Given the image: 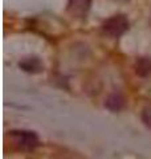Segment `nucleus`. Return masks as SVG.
Listing matches in <instances>:
<instances>
[{
  "mask_svg": "<svg viewBox=\"0 0 151 159\" xmlns=\"http://www.w3.org/2000/svg\"><path fill=\"white\" fill-rule=\"evenodd\" d=\"M9 138L19 148L25 151H31L40 145L37 134L31 130H12L9 131Z\"/></svg>",
  "mask_w": 151,
  "mask_h": 159,
  "instance_id": "obj_1",
  "label": "nucleus"
},
{
  "mask_svg": "<svg viewBox=\"0 0 151 159\" xmlns=\"http://www.w3.org/2000/svg\"><path fill=\"white\" fill-rule=\"evenodd\" d=\"M127 29H129V20L125 15H115V16L109 17L102 24L103 33L113 39L122 36Z\"/></svg>",
  "mask_w": 151,
  "mask_h": 159,
  "instance_id": "obj_2",
  "label": "nucleus"
},
{
  "mask_svg": "<svg viewBox=\"0 0 151 159\" xmlns=\"http://www.w3.org/2000/svg\"><path fill=\"white\" fill-rule=\"evenodd\" d=\"M90 3H92V0H69L68 9L73 16L82 17L89 11Z\"/></svg>",
  "mask_w": 151,
  "mask_h": 159,
  "instance_id": "obj_3",
  "label": "nucleus"
},
{
  "mask_svg": "<svg viewBox=\"0 0 151 159\" xmlns=\"http://www.w3.org/2000/svg\"><path fill=\"white\" fill-rule=\"evenodd\" d=\"M19 66L27 73H40L43 70V64L36 57H28L20 61Z\"/></svg>",
  "mask_w": 151,
  "mask_h": 159,
  "instance_id": "obj_4",
  "label": "nucleus"
},
{
  "mask_svg": "<svg viewBox=\"0 0 151 159\" xmlns=\"http://www.w3.org/2000/svg\"><path fill=\"white\" fill-rule=\"evenodd\" d=\"M135 73L140 77H150L151 76V58L140 57L135 62Z\"/></svg>",
  "mask_w": 151,
  "mask_h": 159,
  "instance_id": "obj_5",
  "label": "nucleus"
},
{
  "mask_svg": "<svg viewBox=\"0 0 151 159\" xmlns=\"http://www.w3.org/2000/svg\"><path fill=\"white\" fill-rule=\"evenodd\" d=\"M105 106H106L109 110L112 111H118L123 107V98L121 94H112L109 96L106 102H105Z\"/></svg>",
  "mask_w": 151,
  "mask_h": 159,
  "instance_id": "obj_6",
  "label": "nucleus"
},
{
  "mask_svg": "<svg viewBox=\"0 0 151 159\" xmlns=\"http://www.w3.org/2000/svg\"><path fill=\"white\" fill-rule=\"evenodd\" d=\"M142 121L147 127L151 129V106H147L142 111Z\"/></svg>",
  "mask_w": 151,
  "mask_h": 159,
  "instance_id": "obj_7",
  "label": "nucleus"
}]
</instances>
